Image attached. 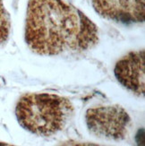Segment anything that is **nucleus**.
Returning a JSON list of instances; mask_svg holds the SVG:
<instances>
[{
  "instance_id": "f257e3e1",
  "label": "nucleus",
  "mask_w": 145,
  "mask_h": 146,
  "mask_svg": "<svg viewBox=\"0 0 145 146\" xmlns=\"http://www.w3.org/2000/svg\"><path fill=\"white\" fill-rule=\"evenodd\" d=\"M24 35L29 48L42 56L83 51L99 41L96 24L64 0H29Z\"/></svg>"
},
{
  "instance_id": "f03ea898",
  "label": "nucleus",
  "mask_w": 145,
  "mask_h": 146,
  "mask_svg": "<svg viewBox=\"0 0 145 146\" xmlns=\"http://www.w3.org/2000/svg\"><path fill=\"white\" fill-rule=\"evenodd\" d=\"M72 112L73 105L66 98L50 93L25 94L15 108L19 124L32 134L44 136L62 130Z\"/></svg>"
},
{
  "instance_id": "7ed1b4c3",
  "label": "nucleus",
  "mask_w": 145,
  "mask_h": 146,
  "mask_svg": "<svg viewBox=\"0 0 145 146\" xmlns=\"http://www.w3.org/2000/svg\"><path fill=\"white\" fill-rule=\"evenodd\" d=\"M85 120L91 134L113 141L125 138L131 121L127 111L119 105L89 109L86 112Z\"/></svg>"
},
{
  "instance_id": "20e7f679",
  "label": "nucleus",
  "mask_w": 145,
  "mask_h": 146,
  "mask_svg": "<svg viewBox=\"0 0 145 146\" xmlns=\"http://www.w3.org/2000/svg\"><path fill=\"white\" fill-rule=\"evenodd\" d=\"M116 78L130 92L144 96L145 92V51H132L119 60L115 66Z\"/></svg>"
},
{
  "instance_id": "39448f33",
  "label": "nucleus",
  "mask_w": 145,
  "mask_h": 146,
  "mask_svg": "<svg viewBox=\"0 0 145 146\" xmlns=\"http://www.w3.org/2000/svg\"><path fill=\"white\" fill-rule=\"evenodd\" d=\"M93 8L108 20L121 23L144 21L145 0H91Z\"/></svg>"
},
{
  "instance_id": "423d86ee",
  "label": "nucleus",
  "mask_w": 145,
  "mask_h": 146,
  "mask_svg": "<svg viewBox=\"0 0 145 146\" xmlns=\"http://www.w3.org/2000/svg\"><path fill=\"white\" fill-rule=\"evenodd\" d=\"M11 30V19L5 9L4 0H0V45L8 40Z\"/></svg>"
},
{
  "instance_id": "0eeeda50",
  "label": "nucleus",
  "mask_w": 145,
  "mask_h": 146,
  "mask_svg": "<svg viewBox=\"0 0 145 146\" xmlns=\"http://www.w3.org/2000/svg\"><path fill=\"white\" fill-rule=\"evenodd\" d=\"M0 144H4V143H0Z\"/></svg>"
}]
</instances>
